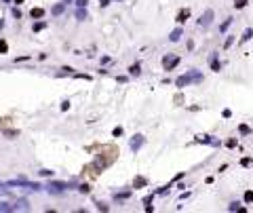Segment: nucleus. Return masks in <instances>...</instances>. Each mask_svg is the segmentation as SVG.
Instances as JSON below:
<instances>
[{"label": "nucleus", "mask_w": 253, "mask_h": 213, "mask_svg": "<svg viewBox=\"0 0 253 213\" xmlns=\"http://www.w3.org/2000/svg\"><path fill=\"white\" fill-rule=\"evenodd\" d=\"M190 83H203V74H201V72H196V70H190L188 74L179 76V78L175 80L177 89H184V86H188Z\"/></svg>", "instance_id": "f257e3e1"}, {"label": "nucleus", "mask_w": 253, "mask_h": 213, "mask_svg": "<svg viewBox=\"0 0 253 213\" xmlns=\"http://www.w3.org/2000/svg\"><path fill=\"white\" fill-rule=\"evenodd\" d=\"M213 17H215V13H213L211 8H207V11L201 15V19H198V25H201V28H209L211 23H213Z\"/></svg>", "instance_id": "f03ea898"}, {"label": "nucleus", "mask_w": 253, "mask_h": 213, "mask_svg": "<svg viewBox=\"0 0 253 213\" xmlns=\"http://www.w3.org/2000/svg\"><path fill=\"white\" fill-rule=\"evenodd\" d=\"M177 63H179V57L177 55H165L163 57V68L165 70H173Z\"/></svg>", "instance_id": "7ed1b4c3"}, {"label": "nucleus", "mask_w": 253, "mask_h": 213, "mask_svg": "<svg viewBox=\"0 0 253 213\" xmlns=\"http://www.w3.org/2000/svg\"><path fill=\"white\" fill-rule=\"evenodd\" d=\"M209 66H211V70H213V72H219V70H221V63H219V59H217V53H211Z\"/></svg>", "instance_id": "20e7f679"}, {"label": "nucleus", "mask_w": 253, "mask_h": 213, "mask_svg": "<svg viewBox=\"0 0 253 213\" xmlns=\"http://www.w3.org/2000/svg\"><path fill=\"white\" fill-rule=\"evenodd\" d=\"M141 144H143V135H135V137L131 139V150L137 152V150L141 148Z\"/></svg>", "instance_id": "39448f33"}, {"label": "nucleus", "mask_w": 253, "mask_h": 213, "mask_svg": "<svg viewBox=\"0 0 253 213\" xmlns=\"http://www.w3.org/2000/svg\"><path fill=\"white\" fill-rule=\"evenodd\" d=\"M196 141H203V144H211V146H219V139H215V137H209V135H201V137H196Z\"/></svg>", "instance_id": "423d86ee"}, {"label": "nucleus", "mask_w": 253, "mask_h": 213, "mask_svg": "<svg viewBox=\"0 0 253 213\" xmlns=\"http://www.w3.org/2000/svg\"><path fill=\"white\" fill-rule=\"evenodd\" d=\"M181 34H184V30H181V28H175V30L169 34V40H171V42H177V40L181 38Z\"/></svg>", "instance_id": "0eeeda50"}, {"label": "nucleus", "mask_w": 253, "mask_h": 213, "mask_svg": "<svg viewBox=\"0 0 253 213\" xmlns=\"http://www.w3.org/2000/svg\"><path fill=\"white\" fill-rule=\"evenodd\" d=\"M188 17H190V11H188V8L179 11V15H177V23H184V21H186Z\"/></svg>", "instance_id": "6e6552de"}, {"label": "nucleus", "mask_w": 253, "mask_h": 213, "mask_svg": "<svg viewBox=\"0 0 253 213\" xmlns=\"http://www.w3.org/2000/svg\"><path fill=\"white\" fill-rule=\"evenodd\" d=\"M232 21H234V19H232V17H228V19H226V21H224V23H221V25H219V32H221V34H224V32H226V30H228V28H230V25H232Z\"/></svg>", "instance_id": "1a4fd4ad"}, {"label": "nucleus", "mask_w": 253, "mask_h": 213, "mask_svg": "<svg viewBox=\"0 0 253 213\" xmlns=\"http://www.w3.org/2000/svg\"><path fill=\"white\" fill-rule=\"evenodd\" d=\"M139 72H141V68H139V63H133V66L129 68V74H131V76H139Z\"/></svg>", "instance_id": "9d476101"}, {"label": "nucleus", "mask_w": 253, "mask_h": 213, "mask_svg": "<svg viewBox=\"0 0 253 213\" xmlns=\"http://www.w3.org/2000/svg\"><path fill=\"white\" fill-rule=\"evenodd\" d=\"M228 211H245V207L241 203H230L228 205Z\"/></svg>", "instance_id": "9b49d317"}, {"label": "nucleus", "mask_w": 253, "mask_h": 213, "mask_svg": "<svg viewBox=\"0 0 253 213\" xmlns=\"http://www.w3.org/2000/svg\"><path fill=\"white\" fill-rule=\"evenodd\" d=\"M251 36H253V30H251V28H247V30H245V34L241 36V42H247V40H251Z\"/></svg>", "instance_id": "f8f14e48"}, {"label": "nucleus", "mask_w": 253, "mask_h": 213, "mask_svg": "<svg viewBox=\"0 0 253 213\" xmlns=\"http://www.w3.org/2000/svg\"><path fill=\"white\" fill-rule=\"evenodd\" d=\"M34 19H40V17H44V8H32V13H30Z\"/></svg>", "instance_id": "ddd939ff"}, {"label": "nucleus", "mask_w": 253, "mask_h": 213, "mask_svg": "<svg viewBox=\"0 0 253 213\" xmlns=\"http://www.w3.org/2000/svg\"><path fill=\"white\" fill-rule=\"evenodd\" d=\"M238 133H241V135H249V133H251V127H249V125H241V127H238Z\"/></svg>", "instance_id": "4468645a"}, {"label": "nucleus", "mask_w": 253, "mask_h": 213, "mask_svg": "<svg viewBox=\"0 0 253 213\" xmlns=\"http://www.w3.org/2000/svg\"><path fill=\"white\" fill-rule=\"evenodd\" d=\"M51 13H53V15H61V13H63V4H55V6L51 8Z\"/></svg>", "instance_id": "2eb2a0df"}, {"label": "nucleus", "mask_w": 253, "mask_h": 213, "mask_svg": "<svg viewBox=\"0 0 253 213\" xmlns=\"http://www.w3.org/2000/svg\"><path fill=\"white\" fill-rule=\"evenodd\" d=\"M247 2H249V0H234V6H236V8H245Z\"/></svg>", "instance_id": "dca6fc26"}, {"label": "nucleus", "mask_w": 253, "mask_h": 213, "mask_svg": "<svg viewBox=\"0 0 253 213\" xmlns=\"http://www.w3.org/2000/svg\"><path fill=\"white\" fill-rule=\"evenodd\" d=\"M241 165L243 167H253V158H241Z\"/></svg>", "instance_id": "f3484780"}, {"label": "nucleus", "mask_w": 253, "mask_h": 213, "mask_svg": "<svg viewBox=\"0 0 253 213\" xmlns=\"http://www.w3.org/2000/svg\"><path fill=\"white\" fill-rule=\"evenodd\" d=\"M245 203H253V190H247V192H245Z\"/></svg>", "instance_id": "a211bd4d"}, {"label": "nucleus", "mask_w": 253, "mask_h": 213, "mask_svg": "<svg viewBox=\"0 0 253 213\" xmlns=\"http://www.w3.org/2000/svg\"><path fill=\"white\" fill-rule=\"evenodd\" d=\"M0 211H13V207L8 203H0Z\"/></svg>", "instance_id": "6ab92c4d"}, {"label": "nucleus", "mask_w": 253, "mask_h": 213, "mask_svg": "<svg viewBox=\"0 0 253 213\" xmlns=\"http://www.w3.org/2000/svg\"><path fill=\"white\" fill-rule=\"evenodd\" d=\"M139 186H146V179L143 177H137L135 179V188H139Z\"/></svg>", "instance_id": "aec40b11"}, {"label": "nucleus", "mask_w": 253, "mask_h": 213, "mask_svg": "<svg viewBox=\"0 0 253 213\" xmlns=\"http://www.w3.org/2000/svg\"><path fill=\"white\" fill-rule=\"evenodd\" d=\"M6 51H8V44L4 40H0V53H6Z\"/></svg>", "instance_id": "412c9836"}, {"label": "nucleus", "mask_w": 253, "mask_h": 213, "mask_svg": "<svg viewBox=\"0 0 253 213\" xmlns=\"http://www.w3.org/2000/svg\"><path fill=\"white\" fill-rule=\"evenodd\" d=\"M76 17H78V19H86V11H83V8H78Z\"/></svg>", "instance_id": "4be33fe9"}, {"label": "nucleus", "mask_w": 253, "mask_h": 213, "mask_svg": "<svg viewBox=\"0 0 253 213\" xmlns=\"http://www.w3.org/2000/svg\"><path fill=\"white\" fill-rule=\"evenodd\" d=\"M232 42H234V38H232V36H228V38H226V42H224V49L232 46Z\"/></svg>", "instance_id": "5701e85b"}, {"label": "nucleus", "mask_w": 253, "mask_h": 213, "mask_svg": "<svg viewBox=\"0 0 253 213\" xmlns=\"http://www.w3.org/2000/svg\"><path fill=\"white\" fill-rule=\"evenodd\" d=\"M42 28H44V21H38V23L34 25V32H40Z\"/></svg>", "instance_id": "b1692460"}, {"label": "nucleus", "mask_w": 253, "mask_h": 213, "mask_svg": "<svg viewBox=\"0 0 253 213\" xmlns=\"http://www.w3.org/2000/svg\"><path fill=\"white\" fill-rule=\"evenodd\" d=\"M76 6H78V8H83V6H86V0H76Z\"/></svg>", "instance_id": "393cba45"}, {"label": "nucleus", "mask_w": 253, "mask_h": 213, "mask_svg": "<svg viewBox=\"0 0 253 213\" xmlns=\"http://www.w3.org/2000/svg\"><path fill=\"white\" fill-rule=\"evenodd\" d=\"M78 190H80V192H84V194H86V192H89V190H91V188H89V186H86V184H84V186H80V188H78Z\"/></svg>", "instance_id": "a878e982"}, {"label": "nucleus", "mask_w": 253, "mask_h": 213, "mask_svg": "<svg viewBox=\"0 0 253 213\" xmlns=\"http://www.w3.org/2000/svg\"><path fill=\"white\" fill-rule=\"evenodd\" d=\"M221 114H224V118H230V116H232V112H230V110H224Z\"/></svg>", "instance_id": "bb28decb"}, {"label": "nucleus", "mask_w": 253, "mask_h": 213, "mask_svg": "<svg viewBox=\"0 0 253 213\" xmlns=\"http://www.w3.org/2000/svg\"><path fill=\"white\" fill-rule=\"evenodd\" d=\"M226 146H228V148H234V146H236V139H230V141H228Z\"/></svg>", "instance_id": "cd10ccee"}, {"label": "nucleus", "mask_w": 253, "mask_h": 213, "mask_svg": "<svg viewBox=\"0 0 253 213\" xmlns=\"http://www.w3.org/2000/svg\"><path fill=\"white\" fill-rule=\"evenodd\" d=\"M97 209H101V211H108V207H106L103 203H97Z\"/></svg>", "instance_id": "c85d7f7f"}, {"label": "nucleus", "mask_w": 253, "mask_h": 213, "mask_svg": "<svg viewBox=\"0 0 253 213\" xmlns=\"http://www.w3.org/2000/svg\"><path fill=\"white\" fill-rule=\"evenodd\" d=\"M2 25H4V23H2V19H0V28H2Z\"/></svg>", "instance_id": "c756f323"}, {"label": "nucleus", "mask_w": 253, "mask_h": 213, "mask_svg": "<svg viewBox=\"0 0 253 213\" xmlns=\"http://www.w3.org/2000/svg\"><path fill=\"white\" fill-rule=\"evenodd\" d=\"M15 2H17V4H19V2H23V0H15Z\"/></svg>", "instance_id": "7c9ffc66"}, {"label": "nucleus", "mask_w": 253, "mask_h": 213, "mask_svg": "<svg viewBox=\"0 0 253 213\" xmlns=\"http://www.w3.org/2000/svg\"><path fill=\"white\" fill-rule=\"evenodd\" d=\"M6 2H8V0H6Z\"/></svg>", "instance_id": "2f4dec72"}]
</instances>
